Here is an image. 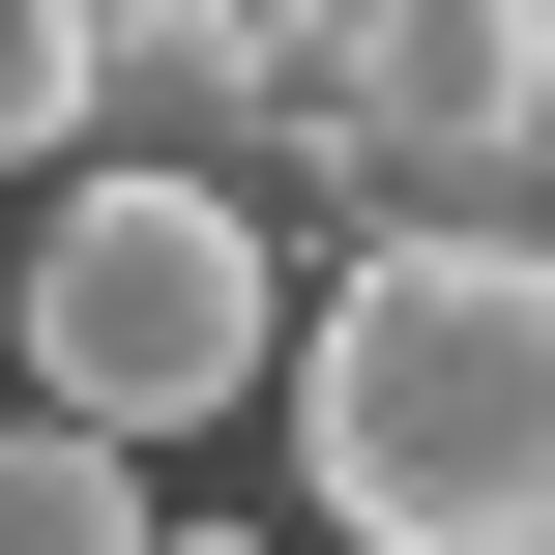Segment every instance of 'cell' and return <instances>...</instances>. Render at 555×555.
<instances>
[{"label": "cell", "instance_id": "obj_2", "mask_svg": "<svg viewBox=\"0 0 555 555\" xmlns=\"http://www.w3.org/2000/svg\"><path fill=\"white\" fill-rule=\"evenodd\" d=\"M0 351H29V410L59 439H205L263 351H293V293H263V205H205V176H59V234H29V293H0Z\"/></svg>", "mask_w": 555, "mask_h": 555}, {"label": "cell", "instance_id": "obj_3", "mask_svg": "<svg viewBox=\"0 0 555 555\" xmlns=\"http://www.w3.org/2000/svg\"><path fill=\"white\" fill-rule=\"evenodd\" d=\"M0 555H146V468L59 439V410H0Z\"/></svg>", "mask_w": 555, "mask_h": 555}, {"label": "cell", "instance_id": "obj_6", "mask_svg": "<svg viewBox=\"0 0 555 555\" xmlns=\"http://www.w3.org/2000/svg\"><path fill=\"white\" fill-rule=\"evenodd\" d=\"M205 29H293V0H205Z\"/></svg>", "mask_w": 555, "mask_h": 555}, {"label": "cell", "instance_id": "obj_1", "mask_svg": "<svg viewBox=\"0 0 555 555\" xmlns=\"http://www.w3.org/2000/svg\"><path fill=\"white\" fill-rule=\"evenodd\" d=\"M293 468L351 555H527L555 527V263L351 234V293L293 322Z\"/></svg>", "mask_w": 555, "mask_h": 555}, {"label": "cell", "instance_id": "obj_4", "mask_svg": "<svg viewBox=\"0 0 555 555\" xmlns=\"http://www.w3.org/2000/svg\"><path fill=\"white\" fill-rule=\"evenodd\" d=\"M88 146V59H59V0H0V176H59Z\"/></svg>", "mask_w": 555, "mask_h": 555}, {"label": "cell", "instance_id": "obj_5", "mask_svg": "<svg viewBox=\"0 0 555 555\" xmlns=\"http://www.w3.org/2000/svg\"><path fill=\"white\" fill-rule=\"evenodd\" d=\"M146 555H234V527H176V498H146Z\"/></svg>", "mask_w": 555, "mask_h": 555}]
</instances>
